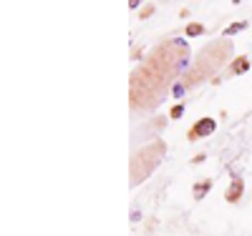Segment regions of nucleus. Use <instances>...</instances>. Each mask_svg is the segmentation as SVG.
<instances>
[{
    "mask_svg": "<svg viewBox=\"0 0 252 236\" xmlns=\"http://www.w3.org/2000/svg\"><path fill=\"white\" fill-rule=\"evenodd\" d=\"M209 188H212V181H202V184H197V186H194V196H197V199H202Z\"/></svg>",
    "mask_w": 252,
    "mask_h": 236,
    "instance_id": "f03ea898",
    "label": "nucleus"
},
{
    "mask_svg": "<svg viewBox=\"0 0 252 236\" xmlns=\"http://www.w3.org/2000/svg\"><path fill=\"white\" fill-rule=\"evenodd\" d=\"M240 191H242V184H240V181H235L232 186H229L227 199H229V201H237V199H240Z\"/></svg>",
    "mask_w": 252,
    "mask_h": 236,
    "instance_id": "7ed1b4c3",
    "label": "nucleus"
},
{
    "mask_svg": "<svg viewBox=\"0 0 252 236\" xmlns=\"http://www.w3.org/2000/svg\"><path fill=\"white\" fill-rule=\"evenodd\" d=\"M247 66H250L247 58H240V60H235V63H232V71H235V73H245V71H247Z\"/></svg>",
    "mask_w": 252,
    "mask_h": 236,
    "instance_id": "20e7f679",
    "label": "nucleus"
},
{
    "mask_svg": "<svg viewBox=\"0 0 252 236\" xmlns=\"http://www.w3.org/2000/svg\"><path fill=\"white\" fill-rule=\"evenodd\" d=\"M172 93H174L177 98H182V96H184L187 91H184V85H182V83H177V85H174V88H172Z\"/></svg>",
    "mask_w": 252,
    "mask_h": 236,
    "instance_id": "0eeeda50",
    "label": "nucleus"
},
{
    "mask_svg": "<svg viewBox=\"0 0 252 236\" xmlns=\"http://www.w3.org/2000/svg\"><path fill=\"white\" fill-rule=\"evenodd\" d=\"M217 128V123L212 121V118H202V121H197V126H194V131H197V136H209Z\"/></svg>",
    "mask_w": 252,
    "mask_h": 236,
    "instance_id": "f257e3e1",
    "label": "nucleus"
},
{
    "mask_svg": "<svg viewBox=\"0 0 252 236\" xmlns=\"http://www.w3.org/2000/svg\"><path fill=\"white\" fill-rule=\"evenodd\" d=\"M199 33H202V26H197V23L187 28V35H199Z\"/></svg>",
    "mask_w": 252,
    "mask_h": 236,
    "instance_id": "423d86ee",
    "label": "nucleus"
},
{
    "mask_svg": "<svg viewBox=\"0 0 252 236\" xmlns=\"http://www.w3.org/2000/svg\"><path fill=\"white\" fill-rule=\"evenodd\" d=\"M184 116V108H182V105H174V108H172V118H182Z\"/></svg>",
    "mask_w": 252,
    "mask_h": 236,
    "instance_id": "6e6552de",
    "label": "nucleus"
},
{
    "mask_svg": "<svg viewBox=\"0 0 252 236\" xmlns=\"http://www.w3.org/2000/svg\"><path fill=\"white\" fill-rule=\"evenodd\" d=\"M240 30H245V23H232V26H227L224 35H235V33H240Z\"/></svg>",
    "mask_w": 252,
    "mask_h": 236,
    "instance_id": "39448f33",
    "label": "nucleus"
}]
</instances>
